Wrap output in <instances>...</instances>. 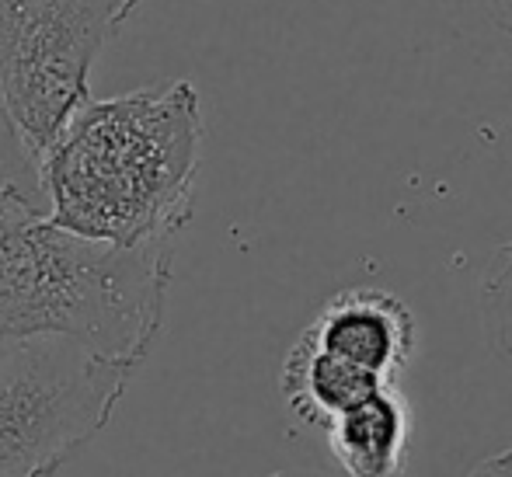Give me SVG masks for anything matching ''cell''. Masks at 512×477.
<instances>
[{"instance_id":"6da1fadb","label":"cell","mask_w":512,"mask_h":477,"mask_svg":"<svg viewBox=\"0 0 512 477\" xmlns=\"http://www.w3.org/2000/svg\"><path fill=\"white\" fill-rule=\"evenodd\" d=\"M203 98L189 77L88 98L39 154L46 216L115 248L175 244L203 168Z\"/></svg>"},{"instance_id":"7a4b0ae2","label":"cell","mask_w":512,"mask_h":477,"mask_svg":"<svg viewBox=\"0 0 512 477\" xmlns=\"http://www.w3.org/2000/svg\"><path fill=\"white\" fill-rule=\"evenodd\" d=\"M175 244L115 248L46 213H0V342L70 338L140 370L164 331Z\"/></svg>"},{"instance_id":"3957f363","label":"cell","mask_w":512,"mask_h":477,"mask_svg":"<svg viewBox=\"0 0 512 477\" xmlns=\"http://www.w3.org/2000/svg\"><path fill=\"white\" fill-rule=\"evenodd\" d=\"M136 366L70 338L0 342V477H56L112 422Z\"/></svg>"},{"instance_id":"277c9868","label":"cell","mask_w":512,"mask_h":477,"mask_svg":"<svg viewBox=\"0 0 512 477\" xmlns=\"http://www.w3.org/2000/svg\"><path fill=\"white\" fill-rule=\"evenodd\" d=\"M129 18L119 0H0V101L35 157L91 98V67Z\"/></svg>"},{"instance_id":"5b68a950","label":"cell","mask_w":512,"mask_h":477,"mask_svg":"<svg viewBox=\"0 0 512 477\" xmlns=\"http://www.w3.org/2000/svg\"><path fill=\"white\" fill-rule=\"evenodd\" d=\"M300 338L366 377L394 383L415 356L418 324L408 300L398 293L356 286L324 300Z\"/></svg>"},{"instance_id":"8992f818","label":"cell","mask_w":512,"mask_h":477,"mask_svg":"<svg viewBox=\"0 0 512 477\" xmlns=\"http://www.w3.org/2000/svg\"><path fill=\"white\" fill-rule=\"evenodd\" d=\"M345 477H401L411 443V411L398 387H380L324 425Z\"/></svg>"},{"instance_id":"52a82bcc","label":"cell","mask_w":512,"mask_h":477,"mask_svg":"<svg viewBox=\"0 0 512 477\" xmlns=\"http://www.w3.org/2000/svg\"><path fill=\"white\" fill-rule=\"evenodd\" d=\"M279 387H283L286 404H290V411L300 422L324 429L338 415H345L359 401L377 394L380 387H391V383L366 377V373L324 356L314 345H307L304 338H297L283 359Z\"/></svg>"},{"instance_id":"ba28073f","label":"cell","mask_w":512,"mask_h":477,"mask_svg":"<svg viewBox=\"0 0 512 477\" xmlns=\"http://www.w3.org/2000/svg\"><path fill=\"white\" fill-rule=\"evenodd\" d=\"M7 209L46 213V195H42L39 182V157L21 140L4 101H0V213Z\"/></svg>"},{"instance_id":"9c48e42d","label":"cell","mask_w":512,"mask_h":477,"mask_svg":"<svg viewBox=\"0 0 512 477\" xmlns=\"http://www.w3.org/2000/svg\"><path fill=\"white\" fill-rule=\"evenodd\" d=\"M481 324L488 345L512 363V241L495 251L481 283Z\"/></svg>"},{"instance_id":"30bf717a","label":"cell","mask_w":512,"mask_h":477,"mask_svg":"<svg viewBox=\"0 0 512 477\" xmlns=\"http://www.w3.org/2000/svg\"><path fill=\"white\" fill-rule=\"evenodd\" d=\"M467 477H512V450L506 453H495V457L481 460Z\"/></svg>"},{"instance_id":"8fae6325","label":"cell","mask_w":512,"mask_h":477,"mask_svg":"<svg viewBox=\"0 0 512 477\" xmlns=\"http://www.w3.org/2000/svg\"><path fill=\"white\" fill-rule=\"evenodd\" d=\"M481 4H485V11L492 14L495 25L512 35V0H481Z\"/></svg>"},{"instance_id":"7c38bea8","label":"cell","mask_w":512,"mask_h":477,"mask_svg":"<svg viewBox=\"0 0 512 477\" xmlns=\"http://www.w3.org/2000/svg\"><path fill=\"white\" fill-rule=\"evenodd\" d=\"M119 4L126 7L129 14H136V11H140V4H143V0H119Z\"/></svg>"},{"instance_id":"4fadbf2b","label":"cell","mask_w":512,"mask_h":477,"mask_svg":"<svg viewBox=\"0 0 512 477\" xmlns=\"http://www.w3.org/2000/svg\"><path fill=\"white\" fill-rule=\"evenodd\" d=\"M272 477H321V474H272Z\"/></svg>"}]
</instances>
